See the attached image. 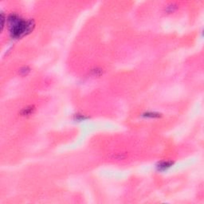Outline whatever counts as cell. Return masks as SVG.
Wrapping results in <instances>:
<instances>
[{"instance_id":"obj_1","label":"cell","mask_w":204,"mask_h":204,"mask_svg":"<svg viewBox=\"0 0 204 204\" xmlns=\"http://www.w3.org/2000/svg\"><path fill=\"white\" fill-rule=\"evenodd\" d=\"M9 31L13 38H21L30 34L34 27V22L25 19L17 14H11L8 17Z\"/></svg>"},{"instance_id":"obj_2","label":"cell","mask_w":204,"mask_h":204,"mask_svg":"<svg viewBox=\"0 0 204 204\" xmlns=\"http://www.w3.org/2000/svg\"><path fill=\"white\" fill-rule=\"evenodd\" d=\"M174 161L172 160H163V161H160L156 165L157 170L159 171H164L168 170L170 167L173 166Z\"/></svg>"},{"instance_id":"obj_3","label":"cell","mask_w":204,"mask_h":204,"mask_svg":"<svg viewBox=\"0 0 204 204\" xmlns=\"http://www.w3.org/2000/svg\"><path fill=\"white\" fill-rule=\"evenodd\" d=\"M179 8V5L177 3H169L164 7V12L166 14H172L175 12Z\"/></svg>"},{"instance_id":"obj_4","label":"cell","mask_w":204,"mask_h":204,"mask_svg":"<svg viewBox=\"0 0 204 204\" xmlns=\"http://www.w3.org/2000/svg\"><path fill=\"white\" fill-rule=\"evenodd\" d=\"M34 111H35V106L28 105L21 110L20 115L22 116H29L32 115L34 112Z\"/></svg>"},{"instance_id":"obj_5","label":"cell","mask_w":204,"mask_h":204,"mask_svg":"<svg viewBox=\"0 0 204 204\" xmlns=\"http://www.w3.org/2000/svg\"><path fill=\"white\" fill-rule=\"evenodd\" d=\"M142 116L145 118H151V119H155V118H160L162 116V115L156 112H145L142 114Z\"/></svg>"},{"instance_id":"obj_6","label":"cell","mask_w":204,"mask_h":204,"mask_svg":"<svg viewBox=\"0 0 204 204\" xmlns=\"http://www.w3.org/2000/svg\"><path fill=\"white\" fill-rule=\"evenodd\" d=\"M91 74L94 77H101L104 73V70L101 68H99V67H96L91 69Z\"/></svg>"},{"instance_id":"obj_7","label":"cell","mask_w":204,"mask_h":204,"mask_svg":"<svg viewBox=\"0 0 204 204\" xmlns=\"http://www.w3.org/2000/svg\"><path fill=\"white\" fill-rule=\"evenodd\" d=\"M30 72H31L30 67L27 66V65H25V66H22V67H21V68L19 69L18 73H19V74H20L21 76L25 77V76H27V75L30 73Z\"/></svg>"},{"instance_id":"obj_8","label":"cell","mask_w":204,"mask_h":204,"mask_svg":"<svg viewBox=\"0 0 204 204\" xmlns=\"http://www.w3.org/2000/svg\"><path fill=\"white\" fill-rule=\"evenodd\" d=\"M73 118H74V120H76V121H84L85 120L88 119V117L87 116H85V115H83V114L77 113L74 115Z\"/></svg>"},{"instance_id":"obj_9","label":"cell","mask_w":204,"mask_h":204,"mask_svg":"<svg viewBox=\"0 0 204 204\" xmlns=\"http://www.w3.org/2000/svg\"><path fill=\"white\" fill-rule=\"evenodd\" d=\"M126 157V155L124 153H116V155L113 156V159L115 160H123Z\"/></svg>"},{"instance_id":"obj_10","label":"cell","mask_w":204,"mask_h":204,"mask_svg":"<svg viewBox=\"0 0 204 204\" xmlns=\"http://www.w3.org/2000/svg\"><path fill=\"white\" fill-rule=\"evenodd\" d=\"M1 21H2V24H1V30L3 31V27H4V22H5V15H4L3 13H2V14H1Z\"/></svg>"}]
</instances>
